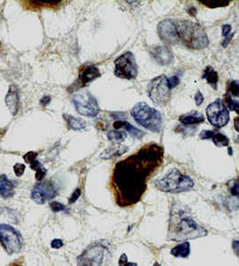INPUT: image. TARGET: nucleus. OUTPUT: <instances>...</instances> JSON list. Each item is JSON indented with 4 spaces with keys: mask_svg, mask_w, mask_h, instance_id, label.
<instances>
[{
    "mask_svg": "<svg viewBox=\"0 0 239 266\" xmlns=\"http://www.w3.org/2000/svg\"><path fill=\"white\" fill-rule=\"evenodd\" d=\"M163 160V148L150 143L119 161L111 179L116 204L121 208H128L140 202L147 191L150 178L161 167Z\"/></svg>",
    "mask_w": 239,
    "mask_h": 266,
    "instance_id": "f257e3e1",
    "label": "nucleus"
},
{
    "mask_svg": "<svg viewBox=\"0 0 239 266\" xmlns=\"http://www.w3.org/2000/svg\"><path fill=\"white\" fill-rule=\"evenodd\" d=\"M208 231L189 214V210L181 204H174L169 219L168 238L180 242L188 239L203 238Z\"/></svg>",
    "mask_w": 239,
    "mask_h": 266,
    "instance_id": "f03ea898",
    "label": "nucleus"
},
{
    "mask_svg": "<svg viewBox=\"0 0 239 266\" xmlns=\"http://www.w3.org/2000/svg\"><path fill=\"white\" fill-rule=\"evenodd\" d=\"M180 42L191 50H203L209 45V38L200 24L187 20L175 22Z\"/></svg>",
    "mask_w": 239,
    "mask_h": 266,
    "instance_id": "7ed1b4c3",
    "label": "nucleus"
},
{
    "mask_svg": "<svg viewBox=\"0 0 239 266\" xmlns=\"http://www.w3.org/2000/svg\"><path fill=\"white\" fill-rule=\"evenodd\" d=\"M155 186L164 192L179 193L192 190L194 182L192 178L182 173L177 168H173L163 177L156 181Z\"/></svg>",
    "mask_w": 239,
    "mask_h": 266,
    "instance_id": "20e7f679",
    "label": "nucleus"
},
{
    "mask_svg": "<svg viewBox=\"0 0 239 266\" xmlns=\"http://www.w3.org/2000/svg\"><path fill=\"white\" fill-rule=\"evenodd\" d=\"M132 118L141 126L158 133L162 129V115L158 110L149 106L144 102L138 103L131 112Z\"/></svg>",
    "mask_w": 239,
    "mask_h": 266,
    "instance_id": "39448f33",
    "label": "nucleus"
},
{
    "mask_svg": "<svg viewBox=\"0 0 239 266\" xmlns=\"http://www.w3.org/2000/svg\"><path fill=\"white\" fill-rule=\"evenodd\" d=\"M111 259L109 248L103 244H92L78 257L79 266H107Z\"/></svg>",
    "mask_w": 239,
    "mask_h": 266,
    "instance_id": "423d86ee",
    "label": "nucleus"
},
{
    "mask_svg": "<svg viewBox=\"0 0 239 266\" xmlns=\"http://www.w3.org/2000/svg\"><path fill=\"white\" fill-rule=\"evenodd\" d=\"M0 244L8 255H16L22 250L23 237L13 226L0 224Z\"/></svg>",
    "mask_w": 239,
    "mask_h": 266,
    "instance_id": "0eeeda50",
    "label": "nucleus"
},
{
    "mask_svg": "<svg viewBox=\"0 0 239 266\" xmlns=\"http://www.w3.org/2000/svg\"><path fill=\"white\" fill-rule=\"evenodd\" d=\"M168 79L164 75L159 76L150 81L148 86L149 97L157 105L163 106L168 103L171 89L168 86Z\"/></svg>",
    "mask_w": 239,
    "mask_h": 266,
    "instance_id": "6e6552de",
    "label": "nucleus"
},
{
    "mask_svg": "<svg viewBox=\"0 0 239 266\" xmlns=\"http://www.w3.org/2000/svg\"><path fill=\"white\" fill-rule=\"evenodd\" d=\"M77 112L83 116L94 118L100 112L96 99L87 90H82L76 93L72 98Z\"/></svg>",
    "mask_w": 239,
    "mask_h": 266,
    "instance_id": "1a4fd4ad",
    "label": "nucleus"
},
{
    "mask_svg": "<svg viewBox=\"0 0 239 266\" xmlns=\"http://www.w3.org/2000/svg\"><path fill=\"white\" fill-rule=\"evenodd\" d=\"M114 74L122 80H135L138 76V66L133 53L127 52L114 61Z\"/></svg>",
    "mask_w": 239,
    "mask_h": 266,
    "instance_id": "9d476101",
    "label": "nucleus"
},
{
    "mask_svg": "<svg viewBox=\"0 0 239 266\" xmlns=\"http://www.w3.org/2000/svg\"><path fill=\"white\" fill-rule=\"evenodd\" d=\"M206 114L209 122L215 128H222L230 122V112L221 99H217L215 102L208 105Z\"/></svg>",
    "mask_w": 239,
    "mask_h": 266,
    "instance_id": "9b49d317",
    "label": "nucleus"
},
{
    "mask_svg": "<svg viewBox=\"0 0 239 266\" xmlns=\"http://www.w3.org/2000/svg\"><path fill=\"white\" fill-rule=\"evenodd\" d=\"M58 194L55 183L52 180H44L38 182L33 186L31 198L35 203L37 204H44L47 201L53 199Z\"/></svg>",
    "mask_w": 239,
    "mask_h": 266,
    "instance_id": "f8f14e48",
    "label": "nucleus"
},
{
    "mask_svg": "<svg viewBox=\"0 0 239 266\" xmlns=\"http://www.w3.org/2000/svg\"><path fill=\"white\" fill-rule=\"evenodd\" d=\"M158 33L162 42L168 45L178 44L180 42L178 33L175 26V22L173 20H164L159 23Z\"/></svg>",
    "mask_w": 239,
    "mask_h": 266,
    "instance_id": "ddd939ff",
    "label": "nucleus"
},
{
    "mask_svg": "<svg viewBox=\"0 0 239 266\" xmlns=\"http://www.w3.org/2000/svg\"><path fill=\"white\" fill-rule=\"evenodd\" d=\"M101 76L100 70L96 66L94 65H84L81 68L80 71L79 79L77 80L75 84L73 85L71 88V91H75L78 89L86 87L87 85L91 83L94 80L98 79Z\"/></svg>",
    "mask_w": 239,
    "mask_h": 266,
    "instance_id": "4468645a",
    "label": "nucleus"
},
{
    "mask_svg": "<svg viewBox=\"0 0 239 266\" xmlns=\"http://www.w3.org/2000/svg\"><path fill=\"white\" fill-rule=\"evenodd\" d=\"M37 156V152L30 151L28 153L24 155V160L25 161V163L30 165V168L36 172L35 179L37 180L38 182H41L46 177L47 170H46V168H43L42 164L38 161Z\"/></svg>",
    "mask_w": 239,
    "mask_h": 266,
    "instance_id": "2eb2a0df",
    "label": "nucleus"
},
{
    "mask_svg": "<svg viewBox=\"0 0 239 266\" xmlns=\"http://www.w3.org/2000/svg\"><path fill=\"white\" fill-rule=\"evenodd\" d=\"M5 105L11 114L15 116L20 109L18 88L15 85H11L5 98Z\"/></svg>",
    "mask_w": 239,
    "mask_h": 266,
    "instance_id": "dca6fc26",
    "label": "nucleus"
},
{
    "mask_svg": "<svg viewBox=\"0 0 239 266\" xmlns=\"http://www.w3.org/2000/svg\"><path fill=\"white\" fill-rule=\"evenodd\" d=\"M151 54L158 63L160 65L166 66L171 64L173 61V56L166 46H154L151 50Z\"/></svg>",
    "mask_w": 239,
    "mask_h": 266,
    "instance_id": "f3484780",
    "label": "nucleus"
},
{
    "mask_svg": "<svg viewBox=\"0 0 239 266\" xmlns=\"http://www.w3.org/2000/svg\"><path fill=\"white\" fill-rule=\"evenodd\" d=\"M17 186V182L9 180L5 175L0 177V198L8 199L14 196V188Z\"/></svg>",
    "mask_w": 239,
    "mask_h": 266,
    "instance_id": "a211bd4d",
    "label": "nucleus"
},
{
    "mask_svg": "<svg viewBox=\"0 0 239 266\" xmlns=\"http://www.w3.org/2000/svg\"><path fill=\"white\" fill-rule=\"evenodd\" d=\"M127 151H128V148L123 145H113L102 152V154L100 155V159H104V160L115 159L126 153Z\"/></svg>",
    "mask_w": 239,
    "mask_h": 266,
    "instance_id": "6ab92c4d",
    "label": "nucleus"
},
{
    "mask_svg": "<svg viewBox=\"0 0 239 266\" xmlns=\"http://www.w3.org/2000/svg\"><path fill=\"white\" fill-rule=\"evenodd\" d=\"M179 121L184 126H191V125H195V124H200L204 122L205 118L201 112H191L180 116Z\"/></svg>",
    "mask_w": 239,
    "mask_h": 266,
    "instance_id": "aec40b11",
    "label": "nucleus"
},
{
    "mask_svg": "<svg viewBox=\"0 0 239 266\" xmlns=\"http://www.w3.org/2000/svg\"><path fill=\"white\" fill-rule=\"evenodd\" d=\"M202 79L206 80L207 83L211 85L213 89L217 90L218 82H219V75H218V72L211 66H207L204 69L202 73Z\"/></svg>",
    "mask_w": 239,
    "mask_h": 266,
    "instance_id": "412c9836",
    "label": "nucleus"
},
{
    "mask_svg": "<svg viewBox=\"0 0 239 266\" xmlns=\"http://www.w3.org/2000/svg\"><path fill=\"white\" fill-rule=\"evenodd\" d=\"M63 118L65 119L68 126L71 130L82 131L86 127V122H84V120L81 118H77V117L67 114V113L63 114Z\"/></svg>",
    "mask_w": 239,
    "mask_h": 266,
    "instance_id": "4be33fe9",
    "label": "nucleus"
},
{
    "mask_svg": "<svg viewBox=\"0 0 239 266\" xmlns=\"http://www.w3.org/2000/svg\"><path fill=\"white\" fill-rule=\"evenodd\" d=\"M113 127L115 129H124L125 131L130 132L132 136L136 137L138 139H141V137L144 135V132H142L141 130L137 129L134 126H132L131 123H129L128 122H124V121H117V122L113 123Z\"/></svg>",
    "mask_w": 239,
    "mask_h": 266,
    "instance_id": "5701e85b",
    "label": "nucleus"
},
{
    "mask_svg": "<svg viewBox=\"0 0 239 266\" xmlns=\"http://www.w3.org/2000/svg\"><path fill=\"white\" fill-rule=\"evenodd\" d=\"M191 253V247L188 242H184L181 245L172 248L171 255L174 257H181V258H187Z\"/></svg>",
    "mask_w": 239,
    "mask_h": 266,
    "instance_id": "b1692460",
    "label": "nucleus"
},
{
    "mask_svg": "<svg viewBox=\"0 0 239 266\" xmlns=\"http://www.w3.org/2000/svg\"><path fill=\"white\" fill-rule=\"evenodd\" d=\"M61 1H30V2H25L24 5H27V7H43V6H47V7H55L61 4Z\"/></svg>",
    "mask_w": 239,
    "mask_h": 266,
    "instance_id": "393cba45",
    "label": "nucleus"
},
{
    "mask_svg": "<svg viewBox=\"0 0 239 266\" xmlns=\"http://www.w3.org/2000/svg\"><path fill=\"white\" fill-rule=\"evenodd\" d=\"M108 140L113 143L120 144L126 140L127 134L125 131H110L107 133Z\"/></svg>",
    "mask_w": 239,
    "mask_h": 266,
    "instance_id": "a878e982",
    "label": "nucleus"
},
{
    "mask_svg": "<svg viewBox=\"0 0 239 266\" xmlns=\"http://www.w3.org/2000/svg\"><path fill=\"white\" fill-rule=\"evenodd\" d=\"M211 140L213 141V143L221 148V147H227L230 144V139L223 133L221 132H218V131H215V133L212 136Z\"/></svg>",
    "mask_w": 239,
    "mask_h": 266,
    "instance_id": "bb28decb",
    "label": "nucleus"
},
{
    "mask_svg": "<svg viewBox=\"0 0 239 266\" xmlns=\"http://www.w3.org/2000/svg\"><path fill=\"white\" fill-rule=\"evenodd\" d=\"M201 3L209 8H219V7L228 6L230 4V1H228V0H203V1H201Z\"/></svg>",
    "mask_w": 239,
    "mask_h": 266,
    "instance_id": "cd10ccee",
    "label": "nucleus"
},
{
    "mask_svg": "<svg viewBox=\"0 0 239 266\" xmlns=\"http://www.w3.org/2000/svg\"><path fill=\"white\" fill-rule=\"evenodd\" d=\"M227 94L230 95L231 97H239V81L238 80H231L230 84L228 86Z\"/></svg>",
    "mask_w": 239,
    "mask_h": 266,
    "instance_id": "c85d7f7f",
    "label": "nucleus"
},
{
    "mask_svg": "<svg viewBox=\"0 0 239 266\" xmlns=\"http://www.w3.org/2000/svg\"><path fill=\"white\" fill-rule=\"evenodd\" d=\"M225 103H227L228 107L230 111L236 112L239 115V102L237 100L232 99V97L229 95V94H225Z\"/></svg>",
    "mask_w": 239,
    "mask_h": 266,
    "instance_id": "c756f323",
    "label": "nucleus"
},
{
    "mask_svg": "<svg viewBox=\"0 0 239 266\" xmlns=\"http://www.w3.org/2000/svg\"><path fill=\"white\" fill-rule=\"evenodd\" d=\"M225 204L230 210H239V196L230 197L228 198L225 201Z\"/></svg>",
    "mask_w": 239,
    "mask_h": 266,
    "instance_id": "7c9ffc66",
    "label": "nucleus"
},
{
    "mask_svg": "<svg viewBox=\"0 0 239 266\" xmlns=\"http://www.w3.org/2000/svg\"><path fill=\"white\" fill-rule=\"evenodd\" d=\"M50 208L53 212H61V211L66 210L67 206L62 204L61 202H59V201H52V202H50Z\"/></svg>",
    "mask_w": 239,
    "mask_h": 266,
    "instance_id": "2f4dec72",
    "label": "nucleus"
},
{
    "mask_svg": "<svg viewBox=\"0 0 239 266\" xmlns=\"http://www.w3.org/2000/svg\"><path fill=\"white\" fill-rule=\"evenodd\" d=\"M232 185L230 186V192L232 196H239V177L234 181H231Z\"/></svg>",
    "mask_w": 239,
    "mask_h": 266,
    "instance_id": "473e14b6",
    "label": "nucleus"
},
{
    "mask_svg": "<svg viewBox=\"0 0 239 266\" xmlns=\"http://www.w3.org/2000/svg\"><path fill=\"white\" fill-rule=\"evenodd\" d=\"M13 169H14L15 176L17 177H22L24 175V171H25V166H24V164L16 163L14 165Z\"/></svg>",
    "mask_w": 239,
    "mask_h": 266,
    "instance_id": "72a5a7b5",
    "label": "nucleus"
},
{
    "mask_svg": "<svg viewBox=\"0 0 239 266\" xmlns=\"http://www.w3.org/2000/svg\"><path fill=\"white\" fill-rule=\"evenodd\" d=\"M119 266H138L136 263H130L128 261L126 254H122L119 259Z\"/></svg>",
    "mask_w": 239,
    "mask_h": 266,
    "instance_id": "f704fd0d",
    "label": "nucleus"
},
{
    "mask_svg": "<svg viewBox=\"0 0 239 266\" xmlns=\"http://www.w3.org/2000/svg\"><path fill=\"white\" fill-rule=\"evenodd\" d=\"M168 86L170 89H175L179 84H180V79H179L177 76H173L171 78H169L168 80Z\"/></svg>",
    "mask_w": 239,
    "mask_h": 266,
    "instance_id": "c9c22d12",
    "label": "nucleus"
},
{
    "mask_svg": "<svg viewBox=\"0 0 239 266\" xmlns=\"http://www.w3.org/2000/svg\"><path fill=\"white\" fill-rule=\"evenodd\" d=\"M80 195H81V190L78 188V189H76L75 191H73V193H72L71 197L69 198V204H73V203H75L76 201L79 200Z\"/></svg>",
    "mask_w": 239,
    "mask_h": 266,
    "instance_id": "e433bc0d",
    "label": "nucleus"
},
{
    "mask_svg": "<svg viewBox=\"0 0 239 266\" xmlns=\"http://www.w3.org/2000/svg\"><path fill=\"white\" fill-rule=\"evenodd\" d=\"M63 246H64V243H63V241L61 239H60V238L53 239L52 243H51V248H53V249H60Z\"/></svg>",
    "mask_w": 239,
    "mask_h": 266,
    "instance_id": "4c0bfd02",
    "label": "nucleus"
},
{
    "mask_svg": "<svg viewBox=\"0 0 239 266\" xmlns=\"http://www.w3.org/2000/svg\"><path fill=\"white\" fill-rule=\"evenodd\" d=\"M215 131H202L200 134L201 140H211Z\"/></svg>",
    "mask_w": 239,
    "mask_h": 266,
    "instance_id": "58836bf2",
    "label": "nucleus"
},
{
    "mask_svg": "<svg viewBox=\"0 0 239 266\" xmlns=\"http://www.w3.org/2000/svg\"><path fill=\"white\" fill-rule=\"evenodd\" d=\"M194 100H195V103H196L197 106H200V105L203 103V101H204V96H203V94H202V92H201L200 90L197 91V93H195V95H194Z\"/></svg>",
    "mask_w": 239,
    "mask_h": 266,
    "instance_id": "ea45409f",
    "label": "nucleus"
},
{
    "mask_svg": "<svg viewBox=\"0 0 239 266\" xmlns=\"http://www.w3.org/2000/svg\"><path fill=\"white\" fill-rule=\"evenodd\" d=\"M231 30H232L231 25H230V24H224L222 26V36L224 38L228 37L229 35L231 34L230 33H231Z\"/></svg>",
    "mask_w": 239,
    "mask_h": 266,
    "instance_id": "a19ab883",
    "label": "nucleus"
},
{
    "mask_svg": "<svg viewBox=\"0 0 239 266\" xmlns=\"http://www.w3.org/2000/svg\"><path fill=\"white\" fill-rule=\"evenodd\" d=\"M41 104H42V106H46V105H48L49 103H50V102H51V96H49V95H45V96H43L42 99H41Z\"/></svg>",
    "mask_w": 239,
    "mask_h": 266,
    "instance_id": "79ce46f5",
    "label": "nucleus"
},
{
    "mask_svg": "<svg viewBox=\"0 0 239 266\" xmlns=\"http://www.w3.org/2000/svg\"><path fill=\"white\" fill-rule=\"evenodd\" d=\"M233 249H234L235 253L237 254V256L239 257V240H236L233 242Z\"/></svg>",
    "mask_w": 239,
    "mask_h": 266,
    "instance_id": "37998d69",
    "label": "nucleus"
},
{
    "mask_svg": "<svg viewBox=\"0 0 239 266\" xmlns=\"http://www.w3.org/2000/svg\"><path fill=\"white\" fill-rule=\"evenodd\" d=\"M234 128L236 131L239 132V116L234 118Z\"/></svg>",
    "mask_w": 239,
    "mask_h": 266,
    "instance_id": "c03bdc74",
    "label": "nucleus"
},
{
    "mask_svg": "<svg viewBox=\"0 0 239 266\" xmlns=\"http://www.w3.org/2000/svg\"><path fill=\"white\" fill-rule=\"evenodd\" d=\"M22 266L21 264H18V263H15V264H13V265H12V266Z\"/></svg>",
    "mask_w": 239,
    "mask_h": 266,
    "instance_id": "a18cd8bd",
    "label": "nucleus"
},
{
    "mask_svg": "<svg viewBox=\"0 0 239 266\" xmlns=\"http://www.w3.org/2000/svg\"><path fill=\"white\" fill-rule=\"evenodd\" d=\"M229 151H230V155H231L232 154V153H231V151H233V150H232V149H231V148H229Z\"/></svg>",
    "mask_w": 239,
    "mask_h": 266,
    "instance_id": "49530a36",
    "label": "nucleus"
},
{
    "mask_svg": "<svg viewBox=\"0 0 239 266\" xmlns=\"http://www.w3.org/2000/svg\"><path fill=\"white\" fill-rule=\"evenodd\" d=\"M160 266L159 264V263H155V265H154V266Z\"/></svg>",
    "mask_w": 239,
    "mask_h": 266,
    "instance_id": "de8ad7c7",
    "label": "nucleus"
},
{
    "mask_svg": "<svg viewBox=\"0 0 239 266\" xmlns=\"http://www.w3.org/2000/svg\"></svg>",
    "mask_w": 239,
    "mask_h": 266,
    "instance_id": "09e8293b",
    "label": "nucleus"
}]
</instances>
